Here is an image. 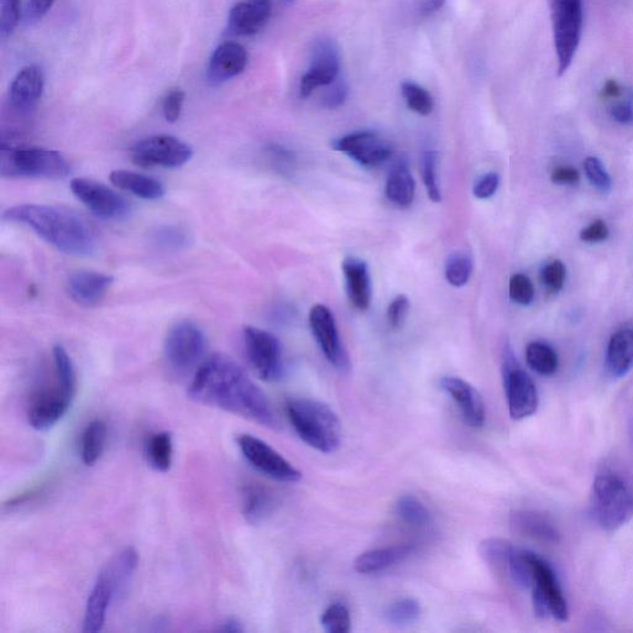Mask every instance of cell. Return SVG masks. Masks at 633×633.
I'll return each instance as SVG.
<instances>
[{"instance_id": "obj_42", "label": "cell", "mask_w": 633, "mask_h": 633, "mask_svg": "<svg viewBox=\"0 0 633 633\" xmlns=\"http://www.w3.org/2000/svg\"><path fill=\"white\" fill-rule=\"evenodd\" d=\"M22 0H0V35L3 39L12 36L19 24Z\"/></svg>"}, {"instance_id": "obj_49", "label": "cell", "mask_w": 633, "mask_h": 633, "mask_svg": "<svg viewBox=\"0 0 633 633\" xmlns=\"http://www.w3.org/2000/svg\"><path fill=\"white\" fill-rule=\"evenodd\" d=\"M185 98L186 94L180 88H175L167 94L162 104V111L167 122L176 123L180 119Z\"/></svg>"}, {"instance_id": "obj_55", "label": "cell", "mask_w": 633, "mask_h": 633, "mask_svg": "<svg viewBox=\"0 0 633 633\" xmlns=\"http://www.w3.org/2000/svg\"><path fill=\"white\" fill-rule=\"evenodd\" d=\"M269 154L272 156V158H274L277 164L281 166L291 165L295 162L294 154L279 145H271L269 148Z\"/></svg>"}, {"instance_id": "obj_32", "label": "cell", "mask_w": 633, "mask_h": 633, "mask_svg": "<svg viewBox=\"0 0 633 633\" xmlns=\"http://www.w3.org/2000/svg\"><path fill=\"white\" fill-rule=\"evenodd\" d=\"M174 454V443L170 432H159L149 438L146 443V457L155 470L160 473L169 472Z\"/></svg>"}, {"instance_id": "obj_26", "label": "cell", "mask_w": 633, "mask_h": 633, "mask_svg": "<svg viewBox=\"0 0 633 633\" xmlns=\"http://www.w3.org/2000/svg\"><path fill=\"white\" fill-rule=\"evenodd\" d=\"M415 551L416 548L412 544L371 549L355 559L354 569L355 572L364 575L384 572V570L405 562Z\"/></svg>"}, {"instance_id": "obj_41", "label": "cell", "mask_w": 633, "mask_h": 633, "mask_svg": "<svg viewBox=\"0 0 633 633\" xmlns=\"http://www.w3.org/2000/svg\"><path fill=\"white\" fill-rule=\"evenodd\" d=\"M407 107L420 115H430L433 112V98L425 88L413 82H404L401 86Z\"/></svg>"}, {"instance_id": "obj_43", "label": "cell", "mask_w": 633, "mask_h": 633, "mask_svg": "<svg viewBox=\"0 0 633 633\" xmlns=\"http://www.w3.org/2000/svg\"><path fill=\"white\" fill-rule=\"evenodd\" d=\"M584 170L591 185H593L596 190L603 193H608L611 190L612 180L609 172L606 171L603 162L598 158L590 156V158L585 159Z\"/></svg>"}, {"instance_id": "obj_4", "label": "cell", "mask_w": 633, "mask_h": 633, "mask_svg": "<svg viewBox=\"0 0 633 633\" xmlns=\"http://www.w3.org/2000/svg\"><path fill=\"white\" fill-rule=\"evenodd\" d=\"M286 413L297 436L308 447L324 454L337 451L342 426L331 407L311 399H290L286 401Z\"/></svg>"}, {"instance_id": "obj_9", "label": "cell", "mask_w": 633, "mask_h": 633, "mask_svg": "<svg viewBox=\"0 0 633 633\" xmlns=\"http://www.w3.org/2000/svg\"><path fill=\"white\" fill-rule=\"evenodd\" d=\"M533 584L532 603L535 614L541 619L566 622L569 609L566 596L554 570L543 558L532 552Z\"/></svg>"}, {"instance_id": "obj_13", "label": "cell", "mask_w": 633, "mask_h": 633, "mask_svg": "<svg viewBox=\"0 0 633 633\" xmlns=\"http://www.w3.org/2000/svg\"><path fill=\"white\" fill-rule=\"evenodd\" d=\"M240 452L248 460L251 467L268 478L280 483H298L302 473L289 460L261 439L251 434H240L237 439Z\"/></svg>"}, {"instance_id": "obj_8", "label": "cell", "mask_w": 633, "mask_h": 633, "mask_svg": "<svg viewBox=\"0 0 633 633\" xmlns=\"http://www.w3.org/2000/svg\"><path fill=\"white\" fill-rule=\"evenodd\" d=\"M207 342L204 333L191 321L177 322L165 339V358L176 374H195L204 362Z\"/></svg>"}, {"instance_id": "obj_3", "label": "cell", "mask_w": 633, "mask_h": 633, "mask_svg": "<svg viewBox=\"0 0 633 633\" xmlns=\"http://www.w3.org/2000/svg\"><path fill=\"white\" fill-rule=\"evenodd\" d=\"M139 564V554L128 547L113 557L99 572L88 596L83 632L97 633L106 624L109 606L127 589Z\"/></svg>"}, {"instance_id": "obj_21", "label": "cell", "mask_w": 633, "mask_h": 633, "mask_svg": "<svg viewBox=\"0 0 633 633\" xmlns=\"http://www.w3.org/2000/svg\"><path fill=\"white\" fill-rule=\"evenodd\" d=\"M248 65V52L238 43H224L213 52L207 68V78L213 86L232 80Z\"/></svg>"}, {"instance_id": "obj_36", "label": "cell", "mask_w": 633, "mask_h": 633, "mask_svg": "<svg viewBox=\"0 0 633 633\" xmlns=\"http://www.w3.org/2000/svg\"><path fill=\"white\" fill-rule=\"evenodd\" d=\"M421 612V605L417 600L400 599L387 606L385 620L394 626H408L420 619Z\"/></svg>"}, {"instance_id": "obj_30", "label": "cell", "mask_w": 633, "mask_h": 633, "mask_svg": "<svg viewBox=\"0 0 633 633\" xmlns=\"http://www.w3.org/2000/svg\"><path fill=\"white\" fill-rule=\"evenodd\" d=\"M275 498L264 486L250 484L243 489V515L251 525H261L275 510Z\"/></svg>"}, {"instance_id": "obj_5", "label": "cell", "mask_w": 633, "mask_h": 633, "mask_svg": "<svg viewBox=\"0 0 633 633\" xmlns=\"http://www.w3.org/2000/svg\"><path fill=\"white\" fill-rule=\"evenodd\" d=\"M70 172L68 161L57 151L0 146V175L5 179L64 180Z\"/></svg>"}, {"instance_id": "obj_54", "label": "cell", "mask_w": 633, "mask_h": 633, "mask_svg": "<svg viewBox=\"0 0 633 633\" xmlns=\"http://www.w3.org/2000/svg\"><path fill=\"white\" fill-rule=\"evenodd\" d=\"M611 117L616 120L617 123L631 124L633 123V106L630 102H621L615 104L611 108Z\"/></svg>"}, {"instance_id": "obj_40", "label": "cell", "mask_w": 633, "mask_h": 633, "mask_svg": "<svg viewBox=\"0 0 633 633\" xmlns=\"http://www.w3.org/2000/svg\"><path fill=\"white\" fill-rule=\"evenodd\" d=\"M438 153L434 150H427L422 154L421 170L423 183H425L428 198L433 202L442 201L441 188L437 179Z\"/></svg>"}, {"instance_id": "obj_52", "label": "cell", "mask_w": 633, "mask_h": 633, "mask_svg": "<svg viewBox=\"0 0 633 633\" xmlns=\"http://www.w3.org/2000/svg\"><path fill=\"white\" fill-rule=\"evenodd\" d=\"M551 180L558 185H575L580 181V175L574 167L561 166L552 172Z\"/></svg>"}, {"instance_id": "obj_10", "label": "cell", "mask_w": 633, "mask_h": 633, "mask_svg": "<svg viewBox=\"0 0 633 633\" xmlns=\"http://www.w3.org/2000/svg\"><path fill=\"white\" fill-rule=\"evenodd\" d=\"M502 378L512 420L522 421L535 415L540 397L531 376L516 362L514 354L507 349L502 364Z\"/></svg>"}, {"instance_id": "obj_14", "label": "cell", "mask_w": 633, "mask_h": 633, "mask_svg": "<svg viewBox=\"0 0 633 633\" xmlns=\"http://www.w3.org/2000/svg\"><path fill=\"white\" fill-rule=\"evenodd\" d=\"M70 187L77 200L103 221H122L130 212L128 201L101 182L77 177Z\"/></svg>"}, {"instance_id": "obj_12", "label": "cell", "mask_w": 633, "mask_h": 633, "mask_svg": "<svg viewBox=\"0 0 633 633\" xmlns=\"http://www.w3.org/2000/svg\"><path fill=\"white\" fill-rule=\"evenodd\" d=\"M193 150L185 141L170 135H154L138 141L132 148L136 165L151 169H177L192 159Z\"/></svg>"}, {"instance_id": "obj_57", "label": "cell", "mask_w": 633, "mask_h": 633, "mask_svg": "<svg viewBox=\"0 0 633 633\" xmlns=\"http://www.w3.org/2000/svg\"><path fill=\"white\" fill-rule=\"evenodd\" d=\"M447 0H425L421 7V13L423 15H431L433 13L438 12L444 7Z\"/></svg>"}, {"instance_id": "obj_56", "label": "cell", "mask_w": 633, "mask_h": 633, "mask_svg": "<svg viewBox=\"0 0 633 633\" xmlns=\"http://www.w3.org/2000/svg\"><path fill=\"white\" fill-rule=\"evenodd\" d=\"M622 94V88L619 82L615 80H609L605 83L603 91H601V97L606 99L619 98Z\"/></svg>"}, {"instance_id": "obj_18", "label": "cell", "mask_w": 633, "mask_h": 633, "mask_svg": "<svg viewBox=\"0 0 633 633\" xmlns=\"http://www.w3.org/2000/svg\"><path fill=\"white\" fill-rule=\"evenodd\" d=\"M442 390L452 397L470 427L481 428L486 420V408L483 396L468 381L457 376H444L439 381Z\"/></svg>"}, {"instance_id": "obj_11", "label": "cell", "mask_w": 633, "mask_h": 633, "mask_svg": "<svg viewBox=\"0 0 633 633\" xmlns=\"http://www.w3.org/2000/svg\"><path fill=\"white\" fill-rule=\"evenodd\" d=\"M245 350L251 368L261 380L268 383L279 381L284 375V355L280 340L264 329L247 326L244 328Z\"/></svg>"}, {"instance_id": "obj_59", "label": "cell", "mask_w": 633, "mask_h": 633, "mask_svg": "<svg viewBox=\"0 0 633 633\" xmlns=\"http://www.w3.org/2000/svg\"><path fill=\"white\" fill-rule=\"evenodd\" d=\"M286 2H294V0H286Z\"/></svg>"}, {"instance_id": "obj_15", "label": "cell", "mask_w": 633, "mask_h": 633, "mask_svg": "<svg viewBox=\"0 0 633 633\" xmlns=\"http://www.w3.org/2000/svg\"><path fill=\"white\" fill-rule=\"evenodd\" d=\"M308 321H310L313 337L329 364L340 373H348L350 369L348 354L339 337L336 318L332 311L323 305L313 306Z\"/></svg>"}, {"instance_id": "obj_24", "label": "cell", "mask_w": 633, "mask_h": 633, "mask_svg": "<svg viewBox=\"0 0 633 633\" xmlns=\"http://www.w3.org/2000/svg\"><path fill=\"white\" fill-rule=\"evenodd\" d=\"M343 274L350 303L355 310L368 311L373 295L368 264L364 260L348 256L343 261Z\"/></svg>"}, {"instance_id": "obj_50", "label": "cell", "mask_w": 633, "mask_h": 633, "mask_svg": "<svg viewBox=\"0 0 633 633\" xmlns=\"http://www.w3.org/2000/svg\"><path fill=\"white\" fill-rule=\"evenodd\" d=\"M500 185V177L495 172H490L476 181L473 193L478 200H489L498 191Z\"/></svg>"}, {"instance_id": "obj_17", "label": "cell", "mask_w": 633, "mask_h": 633, "mask_svg": "<svg viewBox=\"0 0 633 633\" xmlns=\"http://www.w3.org/2000/svg\"><path fill=\"white\" fill-rule=\"evenodd\" d=\"M340 57L336 41L323 38L312 50L310 70L302 77L300 93L308 98L319 87L331 85L339 77Z\"/></svg>"}, {"instance_id": "obj_22", "label": "cell", "mask_w": 633, "mask_h": 633, "mask_svg": "<svg viewBox=\"0 0 633 633\" xmlns=\"http://www.w3.org/2000/svg\"><path fill=\"white\" fill-rule=\"evenodd\" d=\"M271 13V0H248L239 3L229 14V31L238 36L258 34L268 24Z\"/></svg>"}, {"instance_id": "obj_19", "label": "cell", "mask_w": 633, "mask_h": 633, "mask_svg": "<svg viewBox=\"0 0 633 633\" xmlns=\"http://www.w3.org/2000/svg\"><path fill=\"white\" fill-rule=\"evenodd\" d=\"M113 282L112 275L96 271H77L68 276L66 290L68 296L78 305L93 307L103 301Z\"/></svg>"}, {"instance_id": "obj_48", "label": "cell", "mask_w": 633, "mask_h": 633, "mask_svg": "<svg viewBox=\"0 0 633 633\" xmlns=\"http://www.w3.org/2000/svg\"><path fill=\"white\" fill-rule=\"evenodd\" d=\"M348 98V86L342 78H337L336 81L327 86L326 92L322 96V106L327 109H336L343 106L344 102Z\"/></svg>"}, {"instance_id": "obj_28", "label": "cell", "mask_w": 633, "mask_h": 633, "mask_svg": "<svg viewBox=\"0 0 633 633\" xmlns=\"http://www.w3.org/2000/svg\"><path fill=\"white\" fill-rule=\"evenodd\" d=\"M385 195L396 207L406 209L412 206L416 196V183L406 161L401 160L392 166L386 180Z\"/></svg>"}, {"instance_id": "obj_53", "label": "cell", "mask_w": 633, "mask_h": 633, "mask_svg": "<svg viewBox=\"0 0 633 633\" xmlns=\"http://www.w3.org/2000/svg\"><path fill=\"white\" fill-rule=\"evenodd\" d=\"M55 0H30L28 15L31 20H41L50 12Z\"/></svg>"}, {"instance_id": "obj_44", "label": "cell", "mask_w": 633, "mask_h": 633, "mask_svg": "<svg viewBox=\"0 0 633 633\" xmlns=\"http://www.w3.org/2000/svg\"><path fill=\"white\" fill-rule=\"evenodd\" d=\"M510 297L517 305H531L535 298V287L526 275L516 274L510 280Z\"/></svg>"}, {"instance_id": "obj_46", "label": "cell", "mask_w": 633, "mask_h": 633, "mask_svg": "<svg viewBox=\"0 0 633 633\" xmlns=\"http://www.w3.org/2000/svg\"><path fill=\"white\" fill-rule=\"evenodd\" d=\"M542 281L552 292H559L566 282L567 269L561 260H554L544 266L542 270Z\"/></svg>"}, {"instance_id": "obj_37", "label": "cell", "mask_w": 633, "mask_h": 633, "mask_svg": "<svg viewBox=\"0 0 633 633\" xmlns=\"http://www.w3.org/2000/svg\"><path fill=\"white\" fill-rule=\"evenodd\" d=\"M515 546L502 538H488L480 543L479 552L486 563L495 568L505 570Z\"/></svg>"}, {"instance_id": "obj_20", "label": "cell", "mask_w": 633, "mask_h": 633, "mask_svg": "<svg viewBox=\"0 0 633 633\" xmlns=\"http://www.w3.org/2000/svg\"><path fill=\"white\" fill-rule=\"evenodd\" d=\"M73 399L57 385L56 389L43 392L36 397L29 410L30 426L36 431H47L64 417Z\"/></svg>"}, {"instance_id": "obj_31", "label": "cell", "mask_w": 633, "mask_h": 633, "mask_svg": "<svg viewBox=\"0 0 633 633\" xmlns=\"http://www.w3.org/2000/svg\"><path fill=\"white\" fill-rule=\"evenodd\" d=\"M107 441V426L102 420H94L82 434V462L92 467L102 457Z\"/></svg>"}, {"instance_id": "obj_33", "label": "cell", "mask_w": 633, "mask_h": 633, "mask_svg": "<svg viewBox=\"0 0 633 633\" xmlns=\"http://www.w3.org/2000/svg\"><path fill=\"white\" fill-rule=\"evenodd\" d=\"M526 362L535 373L542 376L556 374L558 369L556 350L543 342H532L527 345Z\"/></svg>"}, {"instance_id": "obj_27", "label": "cell", "mask_w": 633, "mask_h": 633, "mask_svg": "<svg viewBox=\"0 0 633 633\" xmlns=\"http://www.w3.org/2000/svg\"><path fill=\"white\" fill-rule=\"evenodd\" d=\"M606 370L612 379H621L633 366V329L624 328L611 337L605 360Z\"/></svg>"}, {"instance_id": "obj_7", "label": "cell", "mask_w": 633, "mask_h": 633, "mask_svg": "<svg viewBox=\"0 0 633 633\" xmlns=\"http://www.w3.org/2000/svg\"><path fill=\"white\" fill-rule=\"evenodd\" d=\"M559 76L567 72L583 31V0H549Z\"/></svg>"}, {"instance_id": "obj_47", "label": "cell", "mask_w": 633, "mask_h": 633, "mask_svg": "<svg viewBox=\"0 0 633 633\" xmlns=\"http://www.w3.org/2000/svg\"><path fill=\"white\" fill-rule=\"evenodd\" d=\"M410 300L405 295H399L390 302L389 308H387L386 318L387 323L392 331H397L406 321L408 312H410Z\"/></svg>"}, {"instance_id": "obj_58", "label": "cell", "mask_w": 633, "mask_h": 633, "mask_svg": "<svg viewBox=\"0 0 633 633\" xmlns=\"http://www.w3.org/2000/svg\"><path fill=\"white\" fill-rule=\"evenodd\" d=\"M219 631L229 632V633H239V632H243L244 629H243L242 624H240L238 620L228 619L226 622H224V624L222 625L221 629H219Z\"/></svg>"}, {"instance_id": "obj_2", "label": "cell", "mask_w": 633, "mask_h": 633, "mask_svg": "<svg viewBox=\"0 0 633 633\" xmlns=\"http://www.w3.org/2000/svg\"><path fill=\"white\" fill-rule=\"evenodd\" d=\"M3 218L34 230L45 242L68 255L88 256L97 249V235L90 223L67 208L20 204L7 209Z\"/></svg>"}, {"instance_id": "obj_1", "label": "cell", "mask_w": 633, "mask_h": 633, "mask_svg": "<svg viewBox=\"0 0 633 633\" xmlns=\"http://www.w3.org/2000/svg\"><path fill=\"white\" fill-rule=\"evenodd\" d=\"M188 396L200 404L221 408L270 430L280 428L264 391L227 355L213 354L204 359L193 374Z\"/></svg>"}, {"instance_id": "obj_6", "label": "cell", "mask_w": 633, "mask_h": 633, "mask_svg": "<svg viewBox=\"0 0 633 633\" xmlns=\"http://www.w3.org/2000/svg\"><path fill=\"white\" fill-rule=\"evenodd\" d=\"M591 512L603 530L614 532L633 519V494L624 480L612 473L596 476L591 489Z\"/></svg>"}, {"instance_id": "obj_35", "label": "cell", "mask_w": 633, "mask_h": 633, "mask_svg": "<svg viewBox=\"0 0 633 633\" xmlns=\"http://www.w3.org/2000/svg\"><path fill=\"white\" fill-rule=\"evenodd\" d=\"M54 355L55 374L57 379V385L64 390L67 396L75 400L77 391V376L75 366H73L70 355L66 352V349L62 345H55L52 350Z\"/></svg>"}, {"instance_id": "obj_39", "label": "cell", "mask_w": 633, "mask_h": 633, "mask_svg": "<svg viewBox=\"0 0 633 633\" xmlns=\"http://www.w3.org/2000/svg\"><path fill=\"white\" fill-rule=\"evenodd\" d=\"M323 630L328 633H348L352 630V617L347 606L333 603L328 606L321 617Z\"/></svg>"}, {"instance_id": "obj_45", "label": "cell", "mask_w": 633, "mask_h": 633, "mask_svg": "<svg viewBox=\"0 0 633 633\" xmlns=\"http://www.w3.org/2000/svg\"><path fill=\"white\" fill-rule=\"evenodd\" d=\"M154 243L164 249H181L187 244V234L180 228L162 227L154 233Z\"/></svg>"}, {"instance_id": "obj_16", "label": "cell", "mask_w": 633, "mask_h": 633, "mask_svg": "<svg viewBox=\"0 0 633 633\" xmlns=\"http://www.w3.org/2000/svg\"><path fill=\"white\" fill-rule=\"evenodd\" d=\"M333 149L349 156L366 169H375L389 161L392 148L389 141L374 132H358L334 141Z\"/></svg>"}, {"instance_id": "obj_25", "label": "cell", "mask_w": 633, "mask_h": 633, "mask_svg": "<svg viewBox=\"0 0 633 633\" xmlns=\"http://www.w3.org/2000/svg\"><path fill=\"white\" fill-rule=\"evenodd\" d=\"M510 525L512 530L521 536L543 543H558L561 541V532L549 517L541 512L532 510H516L511 512Z\"/></svg>"}, {"instance_id": "obj_23", "label": "cell", "mask_w": 633, "mask_h": 633, "mask_svg": "<svg viewBox=\"0 0 633 633\" xmlns=\"http://www.w3.org/2000/svg\"><path fill=\"white\" fill-rule=\"evenodd\" d=\"M44 72L41 67L30 65L23 68L10 86V103L18 112H29L43 97Z\"/></svg>"}, {"instance_id": "obj_51", "label": "cell", "mask_w": 633, "mask_h": 633, "mask_svg": "<svg viewBox=\"0 0 633 633\" xmlns=\"http://www.w3.org/2000/svg\"><path fill=\"white\" fill-rule=\"evenodd\" d=\"M609 233L606 223L598 219V221L591 223L589 227L582 230L580 239L585 243H601L608 239Z\"/></svg>"}, {"instance_id": "obj_34", "label": "cell", "mask_w": 633, "mask_h": 633, "mask_svg": "<svg viewBox=\"0 0 633 633\" xmlns=\"http://www.w3.org/2000/svg\"><path fill=\"white\" fill-rule=\"evenodd\" d=\"M396 515L407 526L423 528L430 525L431 512L420 499L413 495H402L396 502Z\"/></svg>"}, {"instance_id": "obj_29", "label": "cell", "mask_w": 633, "mask_h": 633, "mask_svg": "<svg viewBox=\"0 0 633 633\" xmlns=\"http://www.w3.org/2000/svg\"><path fill=\"white\" fill-rule=\"evenodd\" d=\"M111 181L120 190L133 193L143 200L156 201L165 196V187L153 177L138 174L128 170H115L111 174Z\"/></svg>"}, {"instance_id": "obj_38", "label": "cell", "mask_w": 633, "mask_h": 633, "mask_svg": "<svg viewBox=\"0 0 633 633\" xmlns=\"http://www.w3.org/2000/svg\"><path fill=\"white\" fill-rule=\"evenodd\" d=\"M473 272V260L464 253H455L449 256L444 275L449 285L463 287L468 284Z\"/></svg>"}]
</instances>
